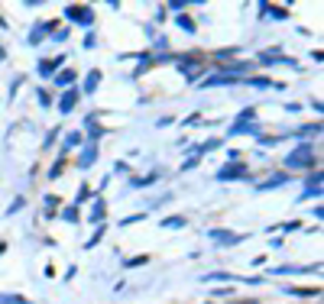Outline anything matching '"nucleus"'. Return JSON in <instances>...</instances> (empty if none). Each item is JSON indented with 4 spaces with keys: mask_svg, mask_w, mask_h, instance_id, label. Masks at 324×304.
Wrapping results in <instances>:
<instances>
[{
    "mask_svg": "<svg viewBox=\"0 0 324 304\" xmlns=\"http://www.w3.org/2000/svg\"><path fill=\"white\" fill-rule=\"evenodd\" d=\"M311 158H314L311 142H301V146H298V149L292 152V156L285 158V165H288V168H301V165H311Z\"/></svg>",
    "mask_w": 324,
    "mask_h": 304,
    "instance_id": "1",
    "label": "nucleus"
},
{
    "mask_svg": "<svg viewBox=\"0 0 324 304\" xmlns=\"http://www.w3.org/2000/svg\"><path fill=\"white\" fill-rule=\"evenodd\" d=\"M68 16H72L75 23H91L94 13H91V6H68Z\"/></svg>",
    "mask_w": 324,
    "mask_h": 304,
    "instance_id": "2",
    "label": "nucleus"
},
{
    "mask_svg": "<svg viewBox=\"0 0 324 304\" xmlns=\"http://www.w3.org/2000/svg\"><path fill=\"white\" fill-rule=\"evenodd\" d=\"M240 175H243V168H240V165H237V162H230V165H224V168H220V172H217V178H220V182H230V178H240Z\"/></svg>",
    "mask_w": 324,
    "mask_h": 304,
    "instance_id": "3",
    "label": "nucleus"
},
{
    "mask_svg": "<svg viewBox=\"0 0 324 304\" xmlns=\"http://www.w3.org/2000/svg\"><path fill=\"white\" fill-rule=\"evenodd\" d=\"M211 240H214V243H240L243 236H237V233H227V230H211Z\"/></svg>",
    "mask_w": 324,
    "mask_h": 304,
    "instance_id": "4",
    "label": "nucleus"
},
{
    "mask_svg": "<svg viewBox=\"0 0 324 304\" xmlns=\"http://www.w3.org/2000/svg\"><path fill=\"white\" fill-rule=\"evenodd\" d=\"M78 94H81V91H65V94H62V100H59V110H62V114H68V110L75 107Z\"/></svg>",
    "mask_w": 324,
    "mask_h": 304,
    "instance_id": "5",
    "label": "nucleus"
},
{
    "mask_svg": "<svg viewBox=\"0 0 324 304\" xmlns=\"http://www.w3.org/2000/svg\"><path fill=\"white\" fill-rule=\"evenodd\" d=\"M98 81H101V72H91V74H88V81H85V94H94Z\"/></svg>",
    "mask_w": 324,
    "mask_h": 304,
    "instance_id": "6",
    "label": "nucleus"
},
{
    "mask_svg": "<svg viewBox=\"0 0 324 304\" xmlns=\"http://www.w3.org/2000/svg\"><path fill=\"white\" fill-rule=\"evenodd\" d=\"M285 182V175H275V178H269V182H263L259 184V191H266V188H275V184H282Z\"/></svg>",
    "mask_w": 324,
    "mask_h": 304,
    "instance_id": "7",
    "label": "nucleus"
},
{
    "mask_svg": "<svg viewBox=\"0 0 324 304\" xmlns=\"http://www.w3.org/2000/svg\"><path fill=\"white\" fill-rule=\"evenodd\" d=\"M263 13H272V16H285V10H282V6H269V4H263Z\"/></svg>",
    "mask_w": 324,
    "mask_h": 304,
    "instance_id": "8",
    "label": "nucleus"
},
{
    "mask_svg": "<svg viewBox=\"0 0 324 304\" xmlns=\"http://www.w3.org/2000/svg\"><path fill=\"white\" fill-rule=\"evenodd\" d=\"M55 65H62V58H59V62H43V65H39V72H43V74H52Z\"/></svg>",
    "mask_w": 324,
    "mask_h": 304,
    "instance_id": "9",
    "label": "nucleus"
},
{
    "mask_svg": "<svg viewBox=\"0 0 324 304\" xmlns=\"http://www.w3.org/2000/svg\"><path fill=\"white\" fill-rule=\"evenodd\" d=\"M72 81H75V72H62L59 74V84H72Z\"/></svg>",
    "mask_w": 324,
    "mask_h": 304,
    "instance_id": "10",
    "label": "nucleus"
},
{
    "mask_svg": "<svg viewBox=\"0 0 324 304\" xmlns=\"http://www.w3.org/2000/svg\"><path fill=\"white\" fill-rule=\"evenodd\" d=\"M4 304H30V301H23V298H17V294H10V298H0Z\"/></svg>",
    "mask_w": 324,
    "mask_h": 304,
    "instance_id": "11",
    "label": "nucleus"
}]
</instances>
